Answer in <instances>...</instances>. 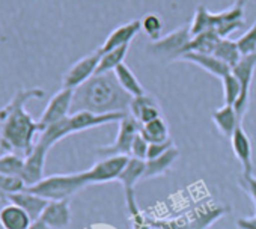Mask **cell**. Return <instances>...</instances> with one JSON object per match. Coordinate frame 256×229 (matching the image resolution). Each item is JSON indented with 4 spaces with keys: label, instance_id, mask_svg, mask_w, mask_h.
Instances as JSON below:
<instances>
[{
    "label": "cell",
    "instance_id": "1",
    "mask_svg": "<svg viewBox=\"0 0 256 229\" xmlns=\"http://www.w3.org/2000/svg\"><path fill=\"white\" fill-rule=\"evenodd\" d=\"M42 96L41 88H18L12 98L0 107V150L22 157L34 150L35 136L41 133V127L26 110V102Z\"/></svg>",
    "mask_w": 256,
    "mask_h": 229
},
{
    "label": "cell",
    "instance_id": "2",
    "mask_svg": "<svg viewBox=\"0 0 256 229\" xmlns=\"http://www.w3.org/2000/svg\"><path fill=\"white\" fill-rule=\"evenodd\" d=\"M133 96L119 84L114 72L95 74L74 90L71 113L92 112L96 114L128 113Z\"/></svg>",
    "mask_w": 256,
    "mask_h": 229
},
{
    "label": "cell",
    "instance_id": "3",
    "mask_svg": "<svg viewBox=\"0 0 256 229\" xmlns=\"http://www.w3.org/2000/svg\"><path fill=\"white\" fill-rule=\"evenodd\" d=\"M88 186L89 182L86 180L84 172H77L44 176L35 186L26 187V190L47 200H70L71 196H74L77 192Z\"/></svg>",
    "mask_w": 256,
    "mask_h": 229
},
{
    "label": "cell",
    "instance_id": "4",
    "mask_svg": "<svg viewBox=\"0 0 256 229\" xmlns=\"http://www.w3.org/2000/svg\"><path fill=\"white\" fill-rule=\"evenodd\" d=\"M190 41H192L190 28L182 26L172 30L166 36H162L158 41L151 42L146 47V50L156 58L166 59V60H178L184 53H187Z\"/></svg>",
    "mask_w": 256,
    "mask_h": 229
},
{
    "label": "cell",
    "instance_id": "5",
    "mask_svg": "<svg viewBox=\"0 0 256 229\" xmlns=\"http://www.w3.org/2000/svg\"><path fill=\"white\" fill-rule=\"evenodd\" d=\"M140 133V122L133 118L130 113L126 114L124 120L119 121V128L116 139L112 145H106L96 150L98 157H114V156H126L130 157L132 154V145L134 138Z\"/></svg>",
    "mask_w": 256,
    "mask_h": 229
},
{
    "label": "cell",
    "instance_id": "6",
    "mask_svg": "<svg viewBox=\"0 0 256 229\" xmlns=\"http://www.w3.org/2000/svg\"><path fill=\"white\" fill-rule=\"evenodd\" d=\"M254 70H256V53L241 56L240 62L230 70L234 72V76L240 80V84H241V95H240L238 101L234 104V108H235V112L238 114L240 121H242L244 114H246V112L248 108L250 86H252Z\"/></svg>",
    "mask_w": 256,
    "mask_h": 229
},
{
    "label": "cell",
    "instance_id": "7",
    "mask_svg": "<svg viewBox=\"0 0 256 229\" xmlns=\"http://www.w3.org/2000/svg\"><path fill=\"white\" fill-rule=\"evenodd\" d=\"M101 54L102 53L98 48V50L86 54L84 58L78 59L76 64H72L70 66V70L62 77V88L76 90L83 83H86L90 77H94L96 74V68H98Z\"/></svg>",
    "mask_w": 256,
    "mask_h": 229
},
{
    "label": "cell",
    "instance_id": "8",
    "mask_svg": "<svg viewBox=\"0 0 256 229\" xmlns=\"http://www.w3.org/2000/svg\"><path fill=\"white\" fill-rule=\"evenodd\" d=\"M72 96L74 90L72 89H65L62 88L59 92H56L50 101L47 102L44 112L38 118V124L41 127V132L46 130L47 127L65 120L71 114V104H72Z\"/></svg>",
    "mask_w": 256,
    "mask_h": 229
},
{
    "label": "cell",
    "instance_id": "9",
    "mask_svg": "<svg viewBox=\"0 0 256 229\" xmlns=\"http://www.w3.org/2000/svg\"><path fill=\"white\" fill-rule=\"evenodd\" d=\"M145 172V162L144 160H138L130 157L126 166L124 168V170L120 172L118 181L122 184L124 187V194H125V204H126V210L130 212V217L142 212L136 204V198H134V186L142 181Z\"/></svg>",
    "mask_w": 256,
    "mask_h": 229
},
{
    "label": "cell",
    "instance_id": "10",
    "mask_svg": "<svg viewBox=\"0 0 256 229\" xmlns=\"http://www.w3.org/2000/svg\"><path fill=\"white\" fill-rule=\"evenodd\" d=\"M130 157L126 156H114V157H106L96 162L90 169L84 170L86 180L90 184H102L108 181H118L120 172L126 166Z\"/></svg>",
    "mask_w": 256,
    "mask_h": 229
},
{
    "label": "cell",
    "instance_id": "11",
    "mask_svg": "<svg viewBox=\"0 0 256 229\" xmlns=\"http://www.w3.org/2000/svg\"><path fill=\"white\" fill-rule=\"evenodd\" d=\"M247 0H236V2L226 11L211 16L212 30L220 38H228L229 34L241 29L244 26V6Z\"/></svg>",
    "mask_w": 256,
    "mask_h": 229
},
{
    "label": "cell",
    "instance_id": "12",
    "mask_svg": "<svg viewBox=\"0 0 256 229\" xmlns=\"http://www.w3.org/2000/svg\"><path fill=\"white\" fill-rule=\"evenodd\" d=\"M48 148L41 145L40 142L35 144L34 150L24 157V166L22 172V180L24 181L26 187L35 186L44 178V169H46V158L48 154Z\"/></svg>",
    "mask_w": 256,
    "mask_h": 229
},
{
    "label": "cell",
    "instance_id": "13",
    "mask_svg": "<svg viewBox=\"0 0 256 229\" xmlns=\"http://www.w3.org/2000/svg\"><path fill=\"white\" fill-rule=\"evenodd\" d=\"M40 220L50 229H65L71 223L70 200H48Z\"/></svg>",
    "mask_w": 256,
    "mask_h": 229
},
{
    "label": "cell",
    "instance_id": "14",
    "mask_svg": "<svg viewBox=\"0 0 256 229\" xmlns=\"http://www.w3.org/2000/svg\"><path fill=\"white\" fill-rule=\"evenodd\" d=\"M226 212V210L214 202L210 204H204L198 208H194L193 211H190L186 216L188 229H206L210 228L216 220H218L223 214Z\"/></svg>",
    "mask_w": 256,
    "mask_h": 229
},
{
    "label": "cell",
    "instance_id": "15",
    "mask_svg": "<svg viewBox=\"0 0 256 229\" xmlns=\"http://www.w3.org/2000/svg\"><path fill=\"white\" fill-rule=\"evenodd\" d=\"M142 30V24L140 20H133V22H128L125 24L118 26L102 42V46L100 47L101 53L110 52L113 48L122 47V46H130L132 40Z\"/></svg>",
    "mask_w": 256,
    "mask_h": 229
},
{
    "label": "cell",
    "instance_id": "16",
    "mask_svg": "<svg viewBox=\"0 0 256 229\" xmlns=\"http://www.w3.org/2000/svg\"><path fill=\"white\" fill-rule=\"evenodd\" d=\"M230 145H232V151L235 154V157L238 158V162L241 163L242 168V174L246 175H252L253 174V160H252V144L250 139L247 136V133L244 132L242 126L240 124L234 134L230 136Z\"/></svg>",
    "mask_w": 256,
    "mask_h": 229
},
{
    "label": "cell",
    "instance_id": "17",
    "mask_svg": "<svg viewBox=\"0 0 256 229\" xmlns=\"http://www.w3.org/2000/svg\"><path fill=\"white\" fill-rule=\"evenodd\" d=\"M5 202L18 205L20 208H23L32 217V220H38L41 217L44 208L48 204L47 199H44V198H41L38 194H34V193H30L28 190H22V192H17V193L6 194Z\"/></svg>",
    "mask_w": 256,
    "mask_h": 229
},
{
    "label": "cell",
    "instance_id": "18",
    "mask_svg": "<svg viewBox=\"0 0 256 229\" xmlns=\"http://www.w3.org/2000/svg\"><path fill=\"white\" fill-rule=\"evenodd\" d=\"M178 60L194 64V65L200 66L202 70H205L206 72H210V74H212L214 77H218V78H223L228 72H230V68L226 64H223L220 59H217L214 54L187 52Z\"/></svg>",
    "mask_w": 256,
    "mask_h": 229
},
{
    "label": "cell",
    "instance_id": "19",
    "mask_svg": "<svg viewBox=\"0 0 256 229\" xmlns=\"http://www.w3.org/2000/svg\"><path fill=\"white\" fill-rule=\"evenodd\" d=\"M32 223V217L16 204L8 202L0 210V226L4 229H29Z\"/></svg>",
    "mask_w": 256,
    "mask_h": 229
},
{
    "label": "cell",
    "instance_id": "20",
    "mask_svg": "<svg viewBox=\"0 0 256 229\" xmlns=\"http://www.w3.org/2000/svg\"><path fill=\"white\" fill-rule=\"evenodd\" d=\"M211 116H212V121H214L217 130L228 139H230L235 128L241 124L234 106H226L224 104L223 107L216 108Z\"/></svg>",
    "mask_w": 256,
    "mask_h": 229
},
{
    "label": "cell",
    "instance_id": "21",
    "mask_svg": "<svg viewBox=\"0 0 256 229\" xmlns=\"http://www.w3.org/2000/svg\"><path fill=\"white\" fill-rule=\"evenodd\" d=\"M178 157H180L178 148L172 146L163 156H160L157 158H152V160H146L145 162V172H144L142 180H151V178L164 175L172 168V164L176 162Z\"/></svg>",
    "mask_w": 256,
    "mask_h": 229
},
{
    "label": "cell",
    "instance_id": "22",
    "mask_svg": "<svg viewBox=\"0 0 256 229\" xmlns=\"http://www.w3.org/2000/svg\"><path fill=\"white\" fill-rule=\"evenodd\" d=\"M113 72H114V76H116L119 84L122 86V89H124L126 94H130L133 98L146 94V90L144 89L142 83L138 80V77L134 76V72H133L130 68H128L125 64H120Z\"/></svg>",
    "mask_w": 256,
    "mask_h": 229
},
{
    "label": "cell",
    "instance_id": "23",
    "mask_svg": "<svg viewBox=\"0 0 256 229\" xmlns=\"http://www.w3.org/2000/svg\"><path fill=\"white\" fill-rule=\"evenodd\" d=\"M217 59H220L223 64H226L230 70L240 62L241 59V53H240V48L236 46V41H230L228 38H220L217 46H216V50L212 53Z\"/></svg>",
    "mask_w": 256,
    "mask_h": 229
},
{
    "label": "cell",
    "instance_id": "24",
    "mask_svg": "<svg viewBox=\"0 0 256 229\" xmlns=\"http://www.w3.org/2000/svg\"><path fill=\"white\" fill-rule=\"evenodd\" d=\"M128 47L130 46H122L118 48H113L110 52H106L101 54L98 68H96V74H106V72H113L120 64H124L125 56L128 53Z\"/></svg>",
    "mask_w": 256,
    "mask_h": 229
},
{
    "label": "cell",
    "instance_id": "25",
    "mask_svg": "<svg viewBox=\"0 0 256 229\" xmlns=\"http://www.w3.org/2000/svg\"><path fill=\"white\" fill-rule=\"evenodd\" d=\"M140 134L146 139L148 144H158V142H166L170 139L169 127L163 118H158L152 122L140 126Z\"/></svg>",
    "mask_w": 256,
    "mask_h": 229
},
{
    "label": "cell",
    "instance_id": "26",
    "mask_svg": "<svg viewBox=\"0 0 256 229\" xmlns=\"http://www.w3.org/2000/svg\"><path fill=\"white\" fill-rule=\"evenodd\" d=\"M220 36L214 30H206L194 38H192L187 52H194V53H205V54H212L216 50V46L218 42Z\"/></svg>",
    "mask_w": 256,
    "mask_h": 229
},
{
    "label": "cell",
    "instance_id": "27",
    "mask_svg": "<svg viewBox=\"0 0 256 229\" xmlns=\"http://www.w3.org/2000/svg\"><path fill=\"white\" fill-rule=\"evenodd\" d=\"M211 16L212 12H210L204 5H199L196 12H194V17H193V22L192 24H188L190 28V35L192 38L206 32V30H212V23H211Z\"/></svg>",
    "mask_w": 256,
    "mask_h": 229
},
{
    "label": "cell",
    "instance_id": "28",
    "mask_svg": "<svg viewBox=\"0 0 256 229\" xmlns=\"http://www.w3.org/2000/svg\"><path fill=\"white\" fill-rule=\"evenodd\" d=\"M24 166V157L5 152L0 156V174L4 175H14V176H22Z\"/></svg>",
    "mask_w": 256,
    "mask_h": 229
},
{
    "label": "cell",
    "instance_id": "29",
    "mask_svg": "<svg viewBox=\"0 0 256 229\" xmlns=\"http://www.w3.org/2000/svg\"><path fill=\"white\" fill-rule=\"evenodd\" d=\"M222 83H223V96H224V104L226 106H234L240 95H241V84H240V80L234 76V72H228L223 78H222Z\"/></svg>",
    "mask_w": 256,
    "mask_h": 229
},
{
    "label": "cell",
    "instance_id": "30",
    "mask_svg": "<svg viewBox=\"0 0 256 229\" xmlns=\"http://www.w3.org/2000/svg\"><path fill=\"white\" fill-rule=\"evenodd\" d=\"M140 24H142V30L151 40V42L158 41L162 38L163 22H162L160 16H157V14H146V16L142 17Z\"/></svg>",
    "mask_w": 256,
    "mask_h": 229
},
{
    "label": "cell",
    "instance_id": "31",
    "mask_svg": "<svg viewBox=\"0 0 256 229\" xmlns=\"http://www.w3.org/2000/svg\"><path fill=\"white\" fill-rule=\"evenodd\" d=\"M26 190V184L20 176L0 174V200H5V196L10 193H17Z\"/></svg>",
    "mask_w": 256,
    "mask_h": 229
},
{
    "label": "cell",
    "instance_id": "32",
    "mask_svg": "<svg viewBox=\"0 0 256 229\" xmlns=\"http://www.w3.org/2000/svg\"><path fill=\"white\" fill-rule=\"evenodd\" d=\"M236 46L242 56L256 53V20L250 26V29L236 40Z\"/></svg>",
    "mask_w": 256,
    "mask_h": 229
},
{
    "label": "cell",
    "instance_id": "33",
    "mask_svg": "<svg viewBox=\"0 0 256 229\" xmlns=\"http://www.w3.org/2000/svg\"><path fill=\"white\" fill-rule=\"evenodd\" d=\"M154 102H157V101H156V98H154L152 95H150V94H144V95L134 96V98L132 100L130 110H128V113H130L133 118L138 120V116L140 114V112H142L145 107H148L150 104H154Z\"/></svg>",
    "mask_w": 256,
    "mask_h": 229
},
{
    "label": "cell",
    "instance_id": "34",
    "mask_svg": "<svg viewBox=\"0 0 256 229\" xmlns=\"http://www.w3.org/2000/svg\"><path fill=\"white\" fill-rule=\"evenodd\" d=\"M148 148H150V144H148V142H146V139L139 133V134L134 138V140H133V145H132V154H130V157L146 162V157H148Z\"/></svg>",
    "mask_w": 256,
    "mask_h": 229
},
{
    "label": "cell",
    "instance_id": "35",
    "mask_svg": "<svg viewBox=\"0 0 256 229\" xmlns=\"http://www.w3.org/2000/svg\"><path fill=\"white\" fill-rule=\"evenodd\" d=\"M172 146H174L172 139H169V140H166V142L150 144V148H148V157H146V160H152V158H157V157L163 156V154H164L166 151H169Z\"/></svg>",
    "mask_w": 256,
    "mask_h": 229
},
{
    "label": "cell",
    "instance_id": "36",
    "mask_svg": "<svg viewBox=\"0 0 256 229\" xmlns=\"http://www.w3.org/2000/svg\"><path fill=\"white\" fill-rule=\"evenodd\" d=\"M240 182H241L242 188L250 194V198L253 199V202H254V205H256V176H253V174H252V175L242 174Z\"/></svg>",
    "mask_w": 256,
    "mask_h": 229
},
{
    "label": "cell",
    "instance_id": "37",
    "mask_svg": "<svg viewBox=\"0 0 256 229\" xmlns=\"http://www.w3.org/2000/svg\"><path fill=\"white\" fill-rule=\"evenodd\" d=\"M236 226L240 229H256V216L254 217H247V218H238Z\"/></svg>",
    "mask_w": 256,
    "mask_h": 229
},
{
    "label": "cell",
    "instance_id": "38",
    "mask_svg": "<svg viewBox=\"0 0 256 229\" xmlns=\"http://www.w3.org/2000/svg\"><path fill=\"white\" fill-rule=\"evenodd\" d=\"M29 229H50V228L38 218V220H34V223L29 226Z\"/></svg>",
    "mask_w": 256,
    "mask_h": 229
},
{
    "label": "cell",
    "instance_id": "39",
    "mask_svg": "<svg viewBox=\"0 0 256 229\" xmlns=\"http://www.w3.org/2000/svg\"><path fill=\"white\" fill-rule=\"evenodd\" d=\"M151 229H158V228H154V226H151Z\"/></svg>",
    "mask_w": 256,
    "mask_h": 229
},
{
    "label": "cell",
    "instance_id": "40",
    "mask_svg": "<svg viewBox=\"0 0 256 229\" xmlns=\"http://www.w3.org/2000/svg\"><path fill=\"white\" fill-rule=\"evenodd\" d=\"M254 206H256V205H254Z\"/></svg>",
    "mask_w": 256,
    "mask_h": 229
}]
</instances>
